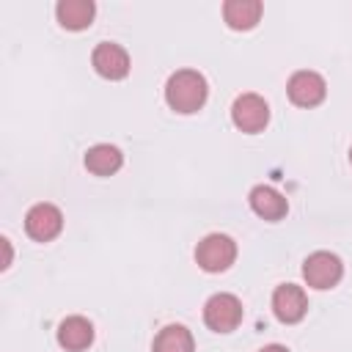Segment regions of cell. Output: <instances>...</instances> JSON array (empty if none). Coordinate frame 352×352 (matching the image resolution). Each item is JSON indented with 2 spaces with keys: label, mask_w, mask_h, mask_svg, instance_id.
I'll list each match as a JSON object with an SVG mask.
<instances>
[{
  "label": "cell",
  "mask_w": 352,
  "mask_h": 352,
  "mask_svg": "<svg viewBox=\"0 0 352 352\" xmlns=\"http://www.w3.org/2000/svg\"><path fill=\"white\" fill-rule=\"evenodd\" d=\"M344 275V264L336 253L316 250L302 261V278L311 289H333Z\"/></svg>",
  "instance_id": "277c9868"
},
{
  "label": "cell",
  "mask_w": 352,
  "mask_h": 352,
  "mask_svg": "<svg viewBox=\"0 0 352 352\" xmlns=\"http://www.w3.org/2000/svg\"><path fill=\"white\" fill-rule=\"evenodd\" d=\"M96 6L91 0H60L55 6V16L66 30H85L94 22Z\"/></svg>",
  "instance_id": "4fadbf2b"
},
{
  "label": "cell",
  "mask_w": 352,
  "mask_h": 352,
  "mask_svg": "<svg viewBox=\"0 0 352 352\" xmlns=\"http://www.w3.org/2000/svg\"><path fill=\"white\" fill-rule=\"evenodd\" d=\"M204 322L214 333H231V330H236L239 322H242V302H239V297H234L228 292L212 294L206 300V305H204Z\"/></svg>",
  "instance_id": "3957f363"
},
{
  "label": "cell",
  "mask_w": 352,
  "mask_h": 352,
  "mask_svg": "<svg viewBox=\"0 0 352 352\" xmlns=\"http://www.w3.org/2000/svg\"><path fill=\"white\" fill-rule=\"evenodd\" d=\"M60 228H63V214H60V209L52 206V204H36V206H30L28 214H25V231H28V236L36 239V242H50V239H55V236L60 234Z\"/></svg>",
  "instance_id": "8992f818"
},
{
  "label": "cell",
  "mask_w": 352,
  "mask_h": 352,
  "mask_svg": "<svg viewBox=\"0 0 352 352\" xmlns=\"http://www.w3.org/2000/svg\"><path fill=\"white\" fill-rule=\"evenodd\" d=\"M94 341V324L85 316H66L58 324V344L69 352H82Z\"/></svg>",
  "instance_id": "30bf717a"
},
{
  "label": "cell",
  "mask_w": 352,
  "mask_h": 352,
  "mask_svg": "<svg viewBox=\"0 0 352 352\" xmlns=\"http://www.w3.org/2000/svg\"><path fill=\"white\" fill-rule=\"evenodd\" d=\"M258 352H289L286 346H280V344H267V346H261Z\"/></svg>",
  "instance_id": "2e32d148"
},
{
  "label": "cell",
  "mask_w": 352,
  "mask_h": 352,
  "mask_svg": "<svg viewBox=\"0 0 352 352\" xmlns=\"http://www.w3.org/2000/svg\"><path fill=\"white\" fill-rule=\"evenodd\" d=\"M231 121L236 129H242L248 135L261 132L270 121V104L258 94H242L231 104Z\"/></svg>",
  "instance_id": "5b68a950"
},
{
  "label": "cell",
  "mask_w": 352,
  "mask_h": 352,
  "mask_svg": "<svg viewBox=\"0 0 352 352\" xmlns=\"http://www.w3.org/2000/svg\"><path fill=\"white\" fill-rule=\"evenodd\" d=\"M236 258V242L228 234H209L195 248V261L204 272H226Z\"/></svg>",
  "instance_id": "7a4b0ae2"
},
{
  "label": "cell",
  "mask_w": 352,
  "mask_h": 352,
  "mask_svg": "<svg viewBox=\"0 0 352 352\" xmlns=\"http://www.w3.org/2000/svg\"><path fill=\"white\" fill-rule=\"evenodd\" d=\"M154 352H195L192 333L184 324H168L157 333Z\"/></svg>",
  "instance_id": "9a60e30c"
},
{
  "label": "cell",
  "mask_w": 352,
  "mask_h": 352,
  "mask_svg": "<svg viewBox=\"0 0 352 352\" xmlns=\"http://www.w3.org/2000/svg\"><path fill=\"white\" fill-rule=\"evenodd\" d=\"M250 209L258 214V217H264V220H280V217H286V212H289V204H286V198L275 190V187H267V184H258V187H253L250 190Z\"/></svg>",
  "instance_id": "8fae6325"
},
{
  "label": "cell",
  "mask_w": 352,
  "mask_h": 352,
  "mask_svg": "<svg viewBox=\"0 0 352 352\" xmlns=\"http://www.w3.org/2000/svg\"><path fill=\"white\" fill-rule=\"evenodd\" d=\"M349 162H352V148H349Z\"/></svg>",
  "instance_id": "e0dca14e"
},
{
  "label": "cell",
  "mask_w": 352,
  "mask_h": 352,
  "mask_svg": "<svg viewBox=\"0 0 352 352\" xmlns=\"http://www.w3.org/2000/svg\"><path fill=\"white\" fill-rule=\"evenodd\" d=\"M124 165V154L110 143H96L85 151V168L96 176H113Z\"/></svg>",
  "instance_id": "5bb4252c"
},
{
  "label": "cell",
  "mask_w": 352,
  "mask_h": 352,
  "mask_svg": "<svg viewBox=\"0 0 352 352\" xmlns=\"http://www.w3.org/2000/svg\"><path fill=\"white\" fill-rule=\"evenodd\" d=\"M261 0H228L223 6V19L231 30H250L261 19Z\"/></svg>",
  "instance_id": "7c38bea8"
},
{
  "label": "cell",
  "mask_w": 352,
  "mask_h": 352,
  "mask_svg": "<svg viewBox=\"0 0 352 352\" xmlns=\"http://www.w3.org/2000/svg\"><path fill=\"white\" fill-rule=\"evenodd\" d=\"M286 91H289V99H292L297 107H316V104L324 99L327 85H324V77H322V74L302 69V72H294V74H292Z\"/></svg>",
  "instance_id": "52a82bcc"
},
{
  "label": "cell",
  "mask_w": 352,
  "mask_h": 352,
  "mask_svg": "<svg viewBox=\"0 0 352 352\" xmlns=\"http://www.w3.org/2000/svg\"><path fill=\"white\" fill-rule=\"evenodd\" d=\"M91 63H94L96 74H102L104 80H124L129 74V55L121 44H113V41L96 44Z\"/></svg>",
  "instance_id": "ba28073f"
},
{
  "label": "cell",
  "mask_w": 352,
  "mask_h": 352,
  "mask_svg": "<svg viewBox=\"0 0 352 352\" xmlns=\"http://www.w3.org/2000/svg\"><path fill=\"white\" fill-rule=\"evenodd\" d=\"M206 94H209L206 80L195 69H179L165 82V102H168V107L176 110V113H184V116L187 113H198L204 107V102H206Z\"/></svg>",
  "instance_id": "6da1fadb"
},
{
  "label": "cell",
  "mask_w": 352,
  "mask_h": 352,
  "mask_svg": "<svg viewBox=\"0 0 352 352\" xmlns=\"http://www.w3.org/2000/svg\"><path fill=\"white\" fill-rule=\"evenodd\" d=\"M272 311L283 324H297L308 311V297L294 283H280L272 292Z\"/></svg>",
  "instance_id": "9c48e42d"
}]
</instances>
